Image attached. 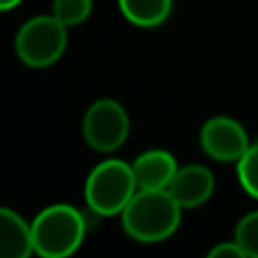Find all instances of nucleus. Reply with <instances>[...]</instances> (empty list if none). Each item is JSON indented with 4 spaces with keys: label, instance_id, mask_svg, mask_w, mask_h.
<instances>
[{
    "label": "nucleus",
    "instance_id": "1",
    "mask_svg": "<svg viewBox=\"0 0 258 258\" xmlns=\"http://www.w3.org/2000/svg\"><path fill=\"white\" fill-rule=\"evenodd\" d=\"M181 206L168 188L163 190H138L120 213L122 229L132 240L143 245L163 242L181 224Z\"/></svg>",
    "mask_w": 258,
    "mask_h": 258
},
{
    "label": "nucleus",
    "instance_id": "2",
    "mask_svg": "<svg viewBox=\"0 0 258 258\" xmlns=\"http://www.w3.org/2000/svg\"><path fill=\"white\" fill-rule=\"evenodd\" d=\"M86 218L71 204H50L32 222L34 254L41 258H66L80 249L86 236Z\"/></svg>",
    "mask_w": 258,
    "mask_h": 258
},
{
    "label": "nucleus",
    "instance_id": "3",
    "mask_svg": "<svg viewBox=\"0 0 258 258\" xmlns=\"http://www.w3.org/2000/svg\"><path fill=\"white\" fill-rule=\"evenodd\" d=\"M138 192L132 163L107 159L89 172L84 183V202L98 215H120Z\"/></svg>",
    "mask_w": 258,
    "mask_h": 258
},
{
    "label": "nucleus",
    "instance_id": "4",
    "mask_svg": "<svg viewBox=\"0 0 258 258\" xmlns=\"http://www.w3.org/2000/svg\"><path fill=\"white\" fill-rule=\"evenodd\" d=\"M68 43V25L54 14L34 16L16 32L14 50L18 59L30 68H48L61 59Z\"/></svg>",
    "mask_w": 258,
    "mask_h": 258
},
{
    "label": "nucleus",
    "instance_id": "5",
    "mask_svg": "<svg viewBox=\"0 0 258 258\" xmlns=\"http://www.w3.org/2000/svg\"><path fill=\"white\" fill-rule=\"evenodd\" d=\"M129 113L118 100L102 98L89 107L82 122V134L91 150L100 154H111L120 150L129 138Z\"/></svg>",
    "mask_w": 258,
    "mask_h": 258
},
{
    "label": "nucleus",
    "instance_id": "6",
    "mask_svg": "<svg viewBox=\"0 0 258 258\" xmlns=\"http://www.w3.org/2000/svg\"><path fill=\"white\" fill-rule=\"evenodd\" d=\"M200 145L213 161L238 163L249 150V136L245 127L229 116H213L204 122L200 132Z\"/></svg>",
    "mask_w": 258,
    "mask_h": 258
},
{
    "label": "nucleus",
    "instance_id": "7",
    "mask_svg": "<svg viewBox=\"0 0 258 258\" xmlns=\"http://www.w3.org/2000/svg\"><path fill=\"white\" fill-rule=\"evenodd\" d=\"M168 190L181 209H197V206L206 204L211 200L215 190V177L206 165H183L177 170Z\"/></svg>",
    "mask_w": 258,
    "mask_h": 258
},
{
    "label": "nucleus",
    "instance_id": "8",
    "mask_svg": "<svg viewBox=\"0 0 258 258\" xmlns=\"http://www.w3.org/2000/svg\"><path fill=\"white\" fill-rule=\"evenodd\" d=\"M138 190H163L174 179L179 165L168 150H147L132 163Z\"/></svg>",
    "mask_w": 258,
    "mask_h": 258
},
{
    "label": "nucleus",
    "instance_id": "9",
    "mask_svg": "<svg viewBox=\"0 0 258 258\" xmlns=\"http://www.w3.org/2000/svg\"><path fill=\"white\" fill-rule=\"evenodd\" d=\"M34 254V233L16 211L0 209V256L27 258Z\"/></svg>",
    "mask_w": 258,
    "mask_h": 258
},
{
    "label": "nucleus",
    "instance_id": "10",
    "mask_svg": "<svg viewBox=\"0 0 258 258\" xmlns=\"http://www.w3.org/2000/svg\"><path fill=\"white\" fill-rule=\"evenodd\" d=\"M122 16L136 27H156L168 21L172 0H118Z\"/></svg>",
    "mask_w": 258,
    "mask_h": 258
},
{
    "label": "nucleus",
    "instance_id": "11",
    "mask_svg": "<svg viewBox=\"0 0 258 258\" xmlns=\"http://www.w3.org/2000/svg\"><path fill=\"white\" fill-rule=\"evenodd\" d=\"M93 12V0H52V14L68 27H77Z\"/></svg>",
    "mask_w": 258,
    "mask_h": 258
},
{
    "label": "nucleus",
    "instance_id": "12",
    "mask_svg": "<svg viewBox=\"0 0 258 258\" xmlns=\"http://www.w3.org/2000/svg\"><path fill=\"white\" fill-rule=\"evenodd\" d=\"M236 172L242 190L247 195H251L254 200H258V143L249 145L245 156L236 163Z\"/></svg>",
    "mask_w": 258,
    "mask_h": 258
},
{
    "label": "nucleus",
    "instance_id": "13",
    "mask_svg": "<svg viewBox=\"0 0 258 258\" xmlns=\"http://www.w3.org/2000/svg\"><path fill=\"white\" fill-rule=\"evenodd\" d=\"M238 245L245 249L247 258H258V211L247 213L240 222L236 224V236Z\"/></svg>",
    "mask_w": 258,
    "mask_h": 258
},
{
    "label": "nucleus",
    "instance_id": "14",
    "mask_svg": "<svg viewBox=\"0 0 258 258\" xmlns=\"http://www.w3.org/2000/svg\"><path fill=\"white\" fill-rule=\"evenodd\" d=\"M209 258H247L245 249L238 245V240H224L220 245H215L213 249L209 251Z\"/></svg>",
    "mask_w": 258,
    "mask_h": 258
},
{
    "label": "nucleus",
    "instance_id": "15",
    "mask_svg": "<svg viewBox=\"0 0 258 258\" xmlns=\"http://www.w3.org/2000/svg\"><path fill=\"white\" fill-rule=\"evenodd\" d=\"M23 0H0V9L3 12H9V9H14V7H18Z\"/></svg>",
    "mask_w": 258,
    "mask_h": 258
}]
</instances>
